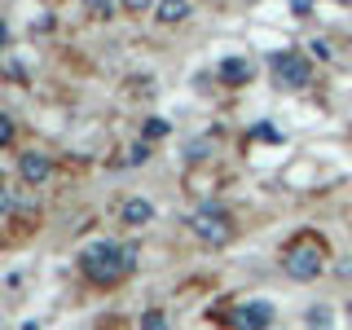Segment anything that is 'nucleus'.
<instances>
[{"instance_id":"1","label":"nucleus","mask_w":352,"mask_h":330,"mask_svg":"<svg viewBox=\"0 0 352 330\" xmlns=\"http://www.w3.org/2000/svg\"><path fill=\"white\" fill-rule=\"evenodd\" d=\"M132 264H137V251H132V247H119V242H93V247L80 256L84 278L97 282V286L124 282L128 273H132Z\"/></svg>"},{"instance_id":"2","label":"nucleus","mask_w":352,"mask_h":330,"mask_svg":"<svg viewBox=\"0 0 352 330\" xmlns=\"http://www.w3.org/2000/svg\"><path fill=\"white\" fill-rule=\"evenodd\" d=\"M282 269H286V278H295V282H313L317 273L326 269V256H322V247H317L313 238H300L282 256Z\"/></svg>"},{"instance_id":"3","label":"nucleus","mask_w":352,"mask_h":330,"mask_svg":"<svg viewBox=\"0 0 352 330\" xmlns=\"http://www.w3.org/2000/svg\"><path fill=\"white\" fill-rule=\"evenodd\" d=\"M190 229L203 242H212V247H225V242L234 238V220H229V212H225V207H216V203L198 207V212L190 216Z\"/></svg>"},{"instance_id":"4","label":"nucleus","mask_w":352,"mask_h":330,"mask_svg":"<svg viewBox=\"0 0 352 330\" xmlns=\"http://www.w3.org/2000/svg\"><path fill=\"white\" fill-rule=\"evenodd\" d=\"M269 66H273V80L286 84V88H304L308 80H313V66H308V58H300V53H291V49L273 53Z\"/></svg>"},{"instance_id":"5","label":"nucleus","mask_w":352,"mask_h":330,"mask_svg":"<svg viewBox=\"0 0 352 330\" xmlns=\"http://www.w3.org/2000/svg\"><path fill=\"white\" fill-rule=\"evenodd\" d=\"M18 176L27 185H44L53 176V163H49V154H40V150H27V154H18Z\"/></svg>"},{"instance_id":"6","label":"nucleus","mask_w":352,"mask_h":330,"mask_svg":"<svg viewBox=\"0 0 352 330\" xmlns=\"http://www.w3.org/2000/svg\"><path fill=\"white\" fill-rule=\"evenodd\" d=\"M119 220L132 229H141V225H150L154 220V203H146V198H128L124 207H119Z\"/></svg>"},{"instance_id":"7","label":"nucleus","mask_w":352,"mask_h":330,"mask_svg":"<svg viewBox=\"0 0 352 330\" xmlns=\"http://www.w3.org/2000/svg\"><path fill=\"white\" fill-rule=\"evenodd\" d=\"M269 322H273V308L269 304H247L238 313V330H269Z\"/></svg>"},{"instance_id":"8","label":"nucleus","mask_w":352,"mask_h":330,"mask_svg":"<svg viewBox=\"0 0 352 330\" xmlns=\"http://www.w3.org/2000/svg\"><path fill=\"white\" fill-rule=\"evenodd\" d=\"M154 18H159L163 27H176V22H185V18H190V0H159Z\"/></svg>"},{"instance_id":"9","label":"nucleus","mask_w":352,"mask_h":330,"mask_svg":"<svg viewBox=\"0 0 352 330\" xmlns=\"http://www.w3.org/2000/svg\"><path fill=\"white\" fill-rule=\"evenodd\" d=\"M220 80L234 84V88H238V84H247V80H251V62H247V58H229L225 66H220Z\"/></svg>"},{"instance_id":"10","label":"nucleus","mask_w":352,"mask_h":330,"mask_svg":"<svg viewBox=\"0 0 352 330\" xmlns=\"http://www.w3.org/2000/svg\"><path fill=\"white\" fill-rule=\"evenodd\" d=\"M308 326L313 330H330V308L322 304V308H308Z\"/></svg>"},{"instance_id":"11","label":"nucleus","mask_w":352,"mask_h":330,"mask_svg":"<svg viewBox=\"0 0 352 330\" xmlns=\"http://www.w3.org/2000/svg\"><path fill=\"white\" fill-rule=\"evenodd\" d=\"M141 330H168V317H163L159 308H150V313L141 317Z\"/></svg>"},{"instance_id":"12","label":"nucleus","mask_w":352,"mask_h":330,"mask_svg":"<svg viewBox=\"0 0 352 330\" xmlns=\"http://www.w3.org/2000/svg\"><path fill=\"white\" fill-rule=\"evenodd\" d=\"M150 9H159V0H124V14H150Z\"/></svg>"},{"instance_id":"13","label":"nucleus","mask_w":352,"mask_h":330,"mask_svg":"<svg viewBox=\"0 0 352 330\" xmlns=\"http://www.w3.org/2000/svg\"><path fill=\"white\" fill-rule=\"evenodd\" d=\"M84 9H88L93 18H106L110 9H115V0H84Z\"/></svg>"},{"instance_id":"14","label":"nucleus","mask_w":352,"mask_h":330,"mask_svg":"<svg viewBox=\"0 0 352 330\" xmlns=\"http://www.w3.org/2000/svg\"><path fill=\"white\" fill-rule=\"evenodd\" d=\"M0 146H14V119L0 115Z\"/></svg>"},{"instance_id":"15","label":"nucleus","mask_w":352,"mask_h":330,"mask_svg":"<svg viewBox=\"0 0 352 330\" xmlns=\"http://www.w3.org/2000/svg\"><path fill=\"white\" fill-rule=\"evenodd\" d=\"M128 159H132V163H146V159H150V150H146V146H132Z\"/></svg>"},{"instance_id":"16","label":"nucleus","mask_w":352,"mask_h":330,"mask_svg":"<svg viewBox=\"0 0 352 330\" xmlns=\"http://www.w3.org/2000/svg\"><path fill=\"white\" fill-rule=\"evenodd\" d=\"M308 49H313V53H317V58H322V62L330 58V49H326V40H313V44H308Z\"/></svg>"},{"instance_id":"17","label":"nucleus","mask_w":352,"mask_h":330,"mask_svg":"<svg viewBox=\"0 0 352 330\" xmlns=\"http://www.w3.org/2000/svg\"><path fill=\"white\" fill-rule=\"evenodd\" d=\"M146 132H150V137H163V132H168V124H163V119H150Z\"/></svg>"},{"instance_id":"18","label":"nucleus","mask_w":352,"mask_h":330,"mask_svg":"<svg viewBox=\"0 0 352 330\" xmlns=\"http://www.w3.org/2000/svg\"><path fill=\"white\" fill-rule=\"evenodd\" d=\"M344 273H352V264H344Z\"/></svg>"},{"instance_id":"19","label":"nucleus","mask_w":352,"mask_h":330,"mask_svg":"<svg viewBox=\"0 0 352 330\" xmlns=\"http://www.w3.org/2000/svg\"><path fill=\"white\" fill-rule=\"evenodd\" d=\"M344 5H352V0H344Z\"/></svg>"}]
</instances>
